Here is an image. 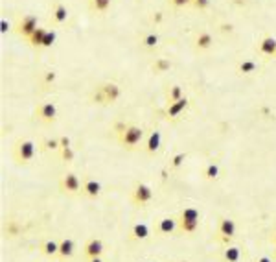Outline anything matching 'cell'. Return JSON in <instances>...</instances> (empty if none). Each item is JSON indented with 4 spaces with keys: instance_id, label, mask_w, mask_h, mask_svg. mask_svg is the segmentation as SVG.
<instances>
[{
    "instance_id": "cell-1",
    "label": "cell",
    "mask_w": 276,
    "mask_h": 262,
    "mask_svg": "<svg viewBox=\"0 0 276 262\" xmlns=\"http://www.w3.org/2000/svg\"><path fill=\"white\" fill-rule=\"evenodd\" d=\"M116 143L124 148L125 152H134L140 146H144L146 140V131L144 128L136 124H125V122H118L114 126Z\"/></svg>"
},
{
    "instance_id": "cell-2",
    "label": "cell",
    "mask_w": 276,
    "mask_h": 262,
    "mask_svg": "<svg viewBox=\"0 0 276 262\" xmlns=\"http://www.w3.org/2000/svg\"><path fill=\"white\" fill-rule=\"evenodd\" d=\"M37 152V144L33 143L32 138H18L17 143L13 144L11 150V157L18 166H28L33 161Z\"/></svg>"
},
{
    "instance_id": "cell-3",
    "label": "cell",
    "mask_w": 276,
    "mask_h": 262,
    "mask_svg": "<svg viewBox=\"0 0 276 262\" xmlns=\"http://www.w3.org/2000/svg\"><path fill=\"white\" fill-rule=\"evenodd\" d=\"M81 185L83 179H79V175L68 170L59 177V192L66 198H78L81 196Z\"/></svg>"
},
{
    "instance_id": "cell-4",
    "label": "cell",
    "mask_w": 276,
    "mask_h": 262,
    "mask_svg": "<svg viewBox=\"0 0 276 262\" xmlns=\"http://www.w3.org/2000/svg\"><path fill=\"white\" fill-rule=\"evenodd\" d=\"M153 198H155L153 189L147 183H142V181H138V183L134 185L133 190H131V196H129L133 207L136 209H146L147 205L153 201Z\"/></svg>"
},
{
    "instance_id": "cell-5",
    "label": "cell",
    "mask_w": 276,
    "mask_h": 262,
    "mask_svg": "<svg viewBox=\"0 0 276 262\" xmlns=\"http://www.w3.org/2000/svg\"><path fill=\"white\" fill-rule=\"evenodd\" d=\"M236 233H238V226L232 218L221 216L217 221V231H216V240L223 246H230L234 242Z\"/></svg>"
},
{
    "instance_id": "cell-6",
    "label": "cell",
    "mask_w": 276,
    "mask_h": 262,
    "mask_svg": "<svg viewBox=\"0 0 276 262\" xmlns=\"http://www.w3.org/2000/svg\"><path fill=\"white\" fill-rule=\"evenodd\" d=\"M33 116H35V120H39L41 124L52 126L57 122L59 111H57V106H55L54 102H41V104H37V107L33 109Z\"/></svg>"
},
{
    "instance_id": "cell-7",
    "label": "cell",
    "mask_w": 276,
    "mask_h": 262,
    "mask_svg": "<svg viewBox=\"0 0 276 262\" xmlns=\"http://www.w3.org/2000/svg\"><path fill=\"white\" fill-rule=\"evenodd\" d=\"M177 227H179V221L177 216H162L156 220L155 227H153V235L156 238H166V236H171L177 233Z\"/></svg>"
},
{
    "instance_id": "cell-8",
    "label": "cell",
    "mask_w": 276,
    "mask_h": 262,
    "mask_svg": "<svg viewBox=\"0 0 276 262\" xmlns=\"http://www.w3.org/2000/svg\"><path fill=\"white\" fill-rule=\"evenodd\" d=\"M39 28V18L35 15H22L18 18V23L15 24V33L22 39H28Z\"/></svg>"
},
{
    "instance_id": "cell-9",
    "label": "cell",
    "mask_w": 276,
    "mask_h": 262,
    "mask_svg": "<svg viewBox=\"0 0 276 262\" xmlns=\"http://www.w3.org/2000/svg\"><path fill=\"white\" fill-rule=\"evenodd\" d=\"M192 46H193V52H197V54H204V52L212 50V46H214V35L212 32L208 30H199L192 39Z\"/></svg>"
},
{
    "instance_id": "cell-10",
    "label": "cell",
    "mask_w": 276,
    "mask_h": 262,
    "mask_svg": "<svg viewBox=\"0 0 276 262\" xmlns=\"http://www.w3.org/2000/svg\"><path fill=\"white\" fill-rule=\"evenodd\" d=\"M103 251H105V246H103V240L101 238H88L85 244H83V257L90 260V258H96V257H103Z\"/></svg>"
},
{
    "instance_id": "cell-11",
    "label": "cell",
    "mask_w": 276,
    "mask_h": 262,
    "mask_svg": "<svg viewBox=\"0 0 276 262\" xmlns=\"http://www.w3.org/2000/svg\"><path fill=\"white\" fill-rule=\"evenodd\" d=\"M188 106H190V98H180L179 102H175V104H170V106H166V109H164V116L170 122H177V120L182 116V113L186 109H188Z\"/></svg>"
},
{
    "instance_id": "cell-12",
    "label": "cell",
    "mask_w": 276,
    "mask_h": 262,
    "mask_svg": "<svg viewBox=\"0 0 276 262\" xmlns=\"http://www.w3.org/2000/svg\"><path fill=\"white\" fill-rule=\"evenodd\" d=\"M81 196L88 199H96L101 196V183L96 181L90 175H85L83 177V185H81Z\"/></svg>"
},
{
    "instance_id": "cell-13",
    "label": "cell",
    "mask_w": 276,
    "mask_h": 262,
    "mask_svg": "<svg viewBox=\"0 0 276 262\" xmlns=\"http://www.w3.org/2000/svg\"><path fill=\"white\" fill-rule=\"evenodd\" d=\"M162 146V133L158 131V129H153V131H149V133L146 135V140H144V152L147 153V155H155V153H158V150H160Z\"/></svg>"
},
{
    "instance_id": "cell-14",
    "label": "cell",
    "mask_w": 276,
    "mask_h": 262,
    "mask_svg": "<svg viewBox=\"0 0 276 262\" xmlns=\"http://www.w3.org/2000/svg\"><path fill=\"white\" fill-rule=\"evenodd\" d=\"M50 21L54 26H61L68 21V8L63 2H54L50 9Z\"/></svg>"
},
{
    "instance_id": "cell-15",
    "label": "cell",
    "mask_w": 276,
    "mask_h": 262,
    "mask_svg": "<svg viewBox=\"0 0 276 262\" xmlns=\"http://www.w3.org/2000/svg\"><path fill=\"white\" fill-rule=\"evenodd\" d=\"M59 140H61V146H59L61 161H63L64 165H72L74 159H76V150H74L72 146V140H70V137H66V135L59 137Z\"/></svg>"
},
{
    "instance_id": "cell-16",
    "label": "cell",
    "mask_w": 276,
    "mask_h": 262,
    "mask_svg": "<svg viewBox=\"0 0 276 262\" xmlns=\"http://www.w3.org/2000/svg\"><path fill=\"white\" fill-rule=\"evenodd\" d=\"M100 89L103 91V94H105L107 104H109V106L116 104V102L120 100V96H122V87H120L116 82H103V83H100Z\"/></svg>"
},
{
    "instance_id": "cell-17",
    "label": "cell",
    "mask_w": 276,
    "mask_h": 262,
    "mask_svg": "<svg viewBox=\"0 0 276 262\" xmlns=\"http://www.w3.org/2000/svg\"><path fill=\"white\" fill-rule=\"evenodd\" d=\"M76 253V242L70 236H64V238L59 240V253H57V260L59 262H66L74 257Z\"/></svg>"
},
{
    "instance_id": "cell-18",
    "label": "cell",
    "mask_w": 276,
    "mask_h": 262,
    "mask_svg": "<svg viewBox=\"0 0 276 262\" xmlns=\"http://www.w3.org/2000/svg\"><path fill=\"white\" fill-rule=\"evenodd\" d=\"M151 236V229L147 224H142V221H138V224H133L131 229H129V240L131 242H144Z\"/></svg>"
},
{
    "instance_id": "cell-19",
    "label": "cell",
    "mask_w": 276,
    "mask_h": 262,
    "mask_svg": "<svg viewBox=\"0 0 276 262\" xmlns=\"http://www.w3.org/2000/svg\"><path fill=\"white\" fill-rule=\"evenodd\" d=\"M258 54L263 55L265 59H271L276 55V39L272 35L262 37V41L258 43Z\"/></svg>"
},
{
    "instance_id": "cell-20",
    "label": "cell",
    "mask_w": 276,
    "mask_h": 262,
    "mask_svg": "<svg viewBox=\"0 0 276 262\" xmlns=\"http://www.w3.org/2000/svg\"><path fill=\"white\" fill-rule=\"evenodd\" d=\"M39 251H41V255H44V257L57 258V253H59V240H54V238L41 240V242H39Z\"/></svg>"
},
{
    "instance_id": "cell-21",
    "label": "cell",
    "mask_w": 276,
    "mask_h": 262,
    "mask_svg": "<svg viewBox=\"0 0 276 262\" xmlns=\"http://www.w3.org/2000/svg\"><path fill=\"white\" fill-rule=\"evenodd\" d=\"M112 6V0H87V8L92 15L103 17Z\"/></svg>"
},
{
    "instance_id": "cell-22",
    "label": "cell",
    "mask_w": 276,
    "mask_h": 262,
    "mask_svg": "<svg viewBox=\"0 0 276 262\" xmlns=\"http://www.w3.org/2000/svg\"><path fill=\"white\" fill-rule=\"evenodd\" d=\"M241 257H243L241 248L230 244V246H225V249H223V253H221V262H241Z\"/></svg>"
},
{
    "instance_id": "cell-23",
    "label": "cell",
    "mask_w": 276,
    "mask_h": 262,
    "mask_svg": "<svg viewBox=\"0 0 276 262\" xmlns=\"http://www.w3.org/2000/svg\"><path fill=\"white\" fill-rule=\"evenodd\" d=\"M46 33H48V28L39 26V28H37V30H35V32H33L32 35H30V37H28V39H26L28 45L32 46V48H35V50H39V48H42V43H44Z\"/></svg>"
},
{
    "instance_id": "cell-24",
    "label": "cell",
    "mask_w": 276,
    "mask_h": 262,
    "mask_svg": "<svg viewBox=\"0 0 276 262\" xmlns=\"http://www.w3.org/2000/svg\"><path fill=\"white\" fill-rule=\"evenodd\" d=\"M177 220L179 221H201V212L195 207H182L177 212Z\"/></svg>"
},
{
    "instance_id": "cell-25",
    "label": "cell",
    "mask_w": 276,
    "mask_h": 262,
    "mask_svg": "<svg viewBox=\"0 0 276 262\" xmlns=\"http://www.w3.org/2000/svg\"><path fill=\"white\" fill-rule=\"evenodd\" d=\"M179 221V220H177ZM201 227V221H179V227H177V235L180 236H193Z\"/></svg>"
},
{
    "instance_id": "cell-26",
    "label": "cell",
    "mask_w": 276,
    "mask_h": 262,
    "mask_svg": "<svg viewBox=\"0 0 276 262\" xmlns=\"http://www.w3.org/2000/svg\"><path fill=\"white\" fill-rule=\"evenodd\" d=\"M219 175H221V168H219V163L216 161L208 163V165L204 166V170H202V179L210 181V183L219 179Z\"/></svg>"
},
{
    "instance_id": "cell-27",
    "label": "cell",
    "mask_w": 276,
    "mask_h": 262,
    "mask_svg": "<svg viewBox=\"0 0 276 262\" xmlns=\"http://www.w3.org/2000/svg\"><path fill=\"white\" fill-rule=\"evenodd\" d=\"M173 67L170 59H166V57H155L151 61V72L156 74V76H160L164 72H170V69Z\"/></svg>"
},
{
    "instance_id": "cell-28",
    "label": "cell",
    "mask_w": 276,
    "mask_h": 262,
    "mask_svg": "<svg viewBox=\"0 0 276 262\" xmlns=\"http://www.w3.org/2000/svg\"><path fill=\"white\" fill-rule=\"evenodd\" d=\"M140 45H142V48H146V50H155V48H158V45H160V37L155 32L144 33L142 39H140Z\"/></svg>"
},
{
    "instance_id": "cell-29",
    "label": "cell",
    "mask_w": 276,
    "mask_h": 262,
    "mask_svg": "<svg viewBox=\"0 0 276 262\" xmlns=\"http://www.w3.org/2000/svg\"><path fill=\"white\" fill-rule=\"evenodd\" d=\"M238 74L239 76H252L258 72V63L254 59H243L238 63Z\"/></svg>"
},
{
    "instance_id": "cell-30",
    "label": "cell",
    "mask_w": 276,
    "mask_h": 262,
    "mask_svg": "<svg viewBox=\"0 0 276 262\" xmlns=\"http://www.w3.org/2000/svg\"><path fill=\"white\" fill-rule=\"evenodd\" d=\"M180 98H184V91H182V87L180 85H171L168 91H166V104L170 106V104H175V102H179Z\"/></svg>"
},
{
    "instance_id": "cell-31",
    "label": "cell",
    "mask_w": 276,
    "mask_h": 262,
    "mask_svg": "<svg viewBox=\"0 0 276 262\" xmlns=\"http://www.w3.org/2000/svg\"><path fill=\"white\" fill-rule=\"evenodd\" d=\"M88 100H90L94 106H109L105 94H103V91L100 89V85H96V87L92 89L90 94H88Z\"/></svg>"
},
{
    "instance_id": "cell-32",
    "label": "cell",
    "mask_w": 276,
    "mask_h": 262,
    "mask_svg": "<svg viewBox=\"0 0 276 262\" xmlns=\"http://www.w3.org/2000/svg\"><path fill=\"white\" fill-rule=\"evenodd\" d=\"M186 159H188V153L186 152H179V153H175L173 157H171V161H170V168L173 172L180 170L184 166V163H186Z\"/></svg>"
},
{
    "instance_id": "cell-33",
    "label": "cell",
    "mask_w": 276,
    "mask_h": 262,
    "mask_svg": "<svg viewBox=\"0 0 276 262\" xmlns=\"http://www.w3.org/2000/svg\"><path fill=\"white\" fill-rule=\"evenodd\" d=\"M55 79H57V72H55V70H44V72L41 74V85L44 89L52 87L55 83Z\"/></svg>"
},
{
    "instance_id": "cell-34",
    "label": "cell",
    "mask_w": 276,
    "mask_h": 262,
    "mask_svg": "<svg viewBox=\"0 0 276 262\" xmlns=\"http://www.w3.org/2000/svg\"><path fill=\"white\" fill-rule=\"evenodd\" d=\"M61 140L59 138H44L42 140V150L46 152H59Z\"/></svg>"
},
{
    "instance_id": "cell-35",
    "label": "cell",
    "mask_w": 276,
    "mask_h": 262,
    "mask_svg": "<svg viewBox=\"0 0 276 262\" xmlns=\"http://www.w3.org/2000/svg\"><path fill=\"white\" fill-rule=\"evenodd\" d=\"M210 0H192V8L195 9V11H206L208 8H210Z\"/></svg>"
},
{
    "instance_id": "cell-36",
    "label": "cell",
    "mask_w": 276,
    "mask_h": 262,
    "mask_svg": "<svg viewBox=\"0 0 276 262\" xmlns=\"http://www.w3.org/2000/svg\"><path fill=\"white\" fill-rule=\"evenodd\" d=\"M55 39H57L55 30H48V33H46V37H44V43H42V48H50V46H54Z\"/></svg>"
},
{
    "instance_id": "cell-37",
    "label": "cell",
    "mask_w": 276,
    "mask_h": 262,
    "mask_svg": "<svg viewBox=\"0 0 276 262\" xmlns=\"http://www.w3.org/2000/svg\"><path fill=\"white\" fill-rule=\"evenodd\" d=\"M168 4H170L173 9H182V8L192 6V0H168Z\"/></svg>"
},
{
    "instance_id": "cell-38",
    "label": "cell",
    "mask_w": 276,
    "mask_h": 262,
    "mask_svg": "<svg viewBox=\"0 0 276 262\" xmlns=\"http://www.w3.org/2000/svg\"><path fill=\"white\" fill-rule=\"evenodd\" d=\"M219 32L225 33V35H226V33H228V35H232V33L236 32V28H234V24H232V23H221L219 24Z\"/></svg>"
},
{
    "instance_id": "cell-39",
    "label": "cell",
    "mask_w": 276,
    "mask_h": 262,
    "mask_svg": "<svg viewBox=\"0 0 276 262\" xmlns=\"http://www.w3.org/2000/svg\"><path fill=\"white\" fill-rule=\"evenodd\" d=\"M0 32H2V35H6L8 32H11V24H9V21H6V18L0 21Z\"/></svg>"
},
{
    "instance_id": "cell-40",
    "label": "cell",
    "mask_w": 276,
    "mask_h": 262,
    "mask_svg": "<svg viewBox=\"0 0 276 262\" xmlns=\"http://www.w3.org/2000/svg\"><path fill=\"white\" fill-rule=\"evenodd\" d=\"M254 262H274L271 257H267V255H262V257H256L254 258Z\"/></svg>"
},
{
    "instance_id": "cell-41",
    "label": "cell",
    "mask_w": 276,
    "mask_h": 262,
    "mask_svg": "<svg viewBox=\"0 0 276 262\" xmlns=\"http://www.w3.org/2000/svg\"><path fill=\"white\" fill-rule=\"evenodd\" d=\"M88 262H103V257H96V258H90Z\"/></svg>"
},
{
    "instance_id": "cell-42",
    "label": "cell",
    "mask_w": 276,
    "mask_h": 262,
    "mask_svg": "<svg viewBox=\"0 0 276 262\" xmlns=\"http://www.w3.org/2000/svg\"><path fill=\"white\" fill-rule=\"evenodd\" d=\"M271 242H272V244L276 246V233H272V236H271Z\"/></svg>"
},
{
    "instance_id": "cell-43",
    "label": "cell",
    "mask_w": 276,
    "mask_h": 262,
    "mask_svg": "<svg viewBox=\"0 0 276 262\" xmlns=\"http://www.w3.org/2000/svg\"><path fill=\"white\" fill-rule=\"evenodd\" d=\"M274 255H276V246H274Z\"/></svg>"
},
{
    "instance_id": "cell-44",
    "label": "cell",
    "mask_w": 276,
    "mask_h": 262,
    "mask_svg": "<svg viewBox=\"0 0 276 262\" xmlns=\"http://www.w3.org/2000/svg\"><path fill=\"white\" fill-rule=\"evenodd\" d=\"M179 262H188V260H179Z\"/></svg>"
},
{
    "instance_id": "cell-45",
    "label": "cell",
    "mask_w": 276,
    "mask_h": 262,
    "mask_svg": "<svg viewBox=\"0 0 276 262\" xmlns=\"http://www.w3.org/2000/svg\"><path fill=\"white\" fill-rule=\"evenodd\" d=\"M146 262H151V260H146Z\"/></svg>"
},
{
    "instance_id": "cell-46",
    "label": "cell",
    "mask_w": 276,
    "mask_h": 262,
    "mask_svg": "<svg viewBox=\"0 0 276 262\" xmlns=\"http://www.w3.org/2000/svg\"><path fill=\"white\" fill-rule=\"evenodd\" d=\"M274 59H276V55H274Z\"/></svg>"
}]
</instances>
